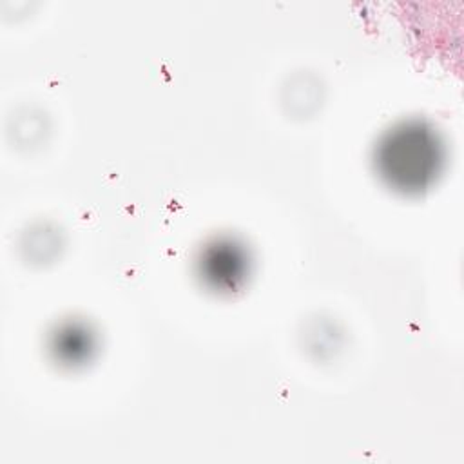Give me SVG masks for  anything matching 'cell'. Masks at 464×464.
Segmentation results:
<instances>
[{
	"instance_id": "obj_2",
	"label": "cell",
	"mask_w": 464,
	"mask_h": 464,
	"mask_svg": "<svg viewBox=\"0 0 464 464\" xmlns=\"http://www.w3.org/2000/svg\"><path fill=\"white\" fill-rule=\"evenodd\" d=\"M245 268V254L232 243H216L201 259L203 276L219 288H234L243 277Z\"/></svg>"
},
{
	"instance_id": "obj_1",
	"label": "cell",
	"mask_w": 464,
	"mask_h": 464,
	"mask_svg": "<svg viewBox=\"0 0 464 464\" xmlns=\"http://www.w3.org/2000/svg\"><path fill=\"white\" fill-rule=\"evenodd\" d=\"M444 147L439 134L426 123L406 121L384 134L375 149L379 176L395 190L420 192L442 169Z\"/></svg>"
}]
</instances>
